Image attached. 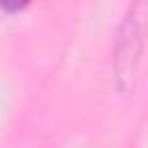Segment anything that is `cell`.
<instances>
[{
  "mask_svg": "<svg viewBox=\"0 0 148 148\" xmlns=\"http://www.w3.org/2000/svg\"><path fill=\"white\" fill-rule=\"evenodd\" d=\"M146 32H148V5L143 0H136L127 9V14L118 28V37H116L113 69H116V81H118L120 90L132 88V79H134L139 60H141Z\"/></svg>",
  "mask_w": 148,
  "mask_h": 148,
  "instance_id": "cell-1",
  "label": "cell"
},
{
  "mask_svg": "<svg viewBox=\"0 0 148 148\" xmlns=\"http://www.w3.org/2000/svg\"><path fill=\"white\" fill-rule=\"evenodd\" d=\"M30 0H0V7L7 9V12H16V9H23Z\"/></svg>",
  "mask_w": 148,
  "mask_h": 148,
  "instance_id": "cell-2",
  "label": "cell"
}]
</instances>
